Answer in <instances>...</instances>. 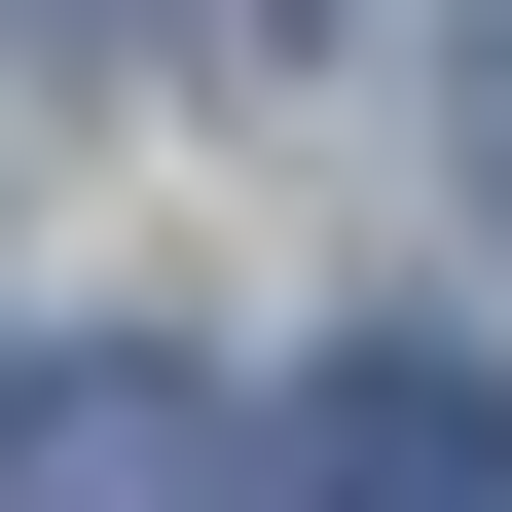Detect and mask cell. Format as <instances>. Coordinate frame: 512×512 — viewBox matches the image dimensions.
<instances>
[{"mask_svg": "<svg viewBox=\"0 0 512 512\" xmlns=\"http://www.w3.org/2000/svg\"><path fill=\"white\" fill-rule=\"evenodd\" d=\"M0 512H293V439H256L220 366L74 330V366H0Z\"/></svg>", "mask_w": 512, "mask_h": 512, "instance_id": "6da1fadb", "label": "cell"}, {"mask_svg": "<svg viewBox=\"0 0 512 512\" xmlns=\"http://www.w3.org/2000/svg\"><path fill=\"white\" fill-rule=\"evenodd\" d=\"M256 439H293V512H512V366H293V403H256Z\"/></svg>", "mask_w": 512, "mask_h": 512, "instance_id": "7a4b0ae2", "label": "cell"}, {"mask_svg": "<svg viewBox=\"0 0 512 512\" xmlns=\"http://www.w3.org/2000/svg\"><path fill=\"white\" fill-rule=\"evenodd\" d=\"M476 183H512V37H476Z\"/></svg>", "mask_w": 512, "mask_h": 512, "instance_id": "3957f363", "label": "cell"}, {"mask_svg": "<svg viewBox=\"0 0 512 512\" xmlns=\"http://www.w3.org/2000/svg\"><path fill=\"white\" fill-rule=\"evenodd\" d=\"M0 37H74V0H0Z\"/></svg>", "mask_w": 512, "mask_h": 512, "instance_id": "277c9868", "label": "cell"}]
</instances>
